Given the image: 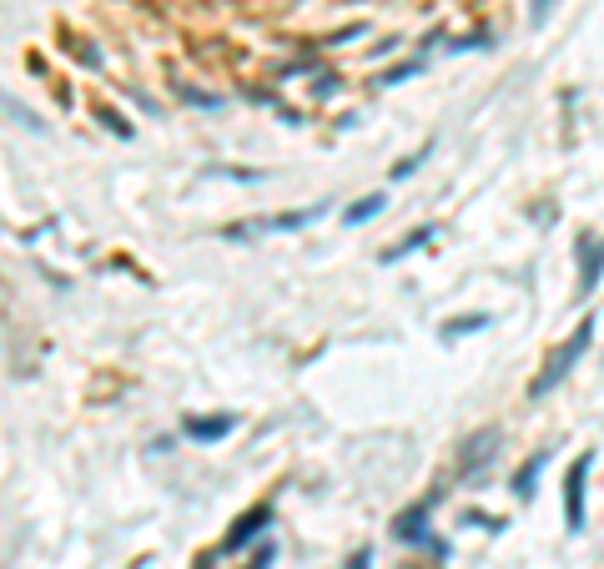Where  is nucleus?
Returning <instances> with one entry per match:
<instances>
[{
  "instance_id": "f257e3e1",
  "label": "nucleus",
  "mask_w": 604,
  "mask_h": 569,
  "mask_svg": "<svg viewBox=\"0 0 604 569\" xmlns=\"http://www.w3.org/2000/svg\"><path fill=\"white\" fill-rule=\"evenodd\" d=\"M590 343H594V323L584 318V323H579V328L565 338V343H559V348H554V353H549V363H544V373H539L534 384H529V398H544V394H549V388H559V384H565L569 373H575V363H579V358L590 353Z\"/></svg>"
},
{
  "instance_id": "f03ea898",
  "label": "nucleus",
  "mask_w": 604,
  "mask_h": 569,
  "mask_svg": "<svg viewBox=\"0 0 604 569\" xmlns=\"http://www.w3.org/2000/svg\"><path fill=\"white\" fill-rule=\"evenodd\" d=\"M317 217H328V202H313L307 213H277V217H252V222H237L227 227L222 238L227 242H242V238H267V232H302V227H313Z\"/></svg>"
},
{
  "instance_id": "7ed1b4c3",
  "label": "nucleus",
  "mask_w": 604,
  "mask_h": 569,
  "mask_svg": "<svg viewBox=\"0 0 604 569\" xmlns=\"http://www.w3.org/2000/svg\"><path fill=\"white\" fill-rule=\"evenodd\" d=\"M590 469H594V449H584L565 474V530L569 534L584 530V484H590Z\"/></svg>"
},
{
  "instance_id": "20e7f679",
  "label": "nucleus",
  "mask_w": 604,
  "mask_h": 569,
  "mask_svg": "<svg viewBox=\"0 0 604 569\" xmlns=\"http://www.w3.org/2000/svg\"><path fill=\"white\" fill-rule=\"evenodd\" d=\"M267 524H273V509H267V504H257V509H247V514H242V519H237V524H232V534H227V540H222V555H237V549H242V544H252V540H257V534H263Z\"/></svg>"
},
{
  "instance_id": "39448f33",
  "label": "nucleus",
  "mask_w": 604,
  "mask_h": 569,
  "mask_svg": "<svg viewBox=\"0 0 604 569\" xmlns=\"http://www.w3.org/2000/svg\"><path fill=\"white\" fill-rule=\"evenodd\" d=\"M237 428L232 413H197V419H186L182 434L192 438V444H217V438H227Z\"/></svg>"
},
{
  "instance_id": "423d86ee",
  "label": "nucleus",
  "mask_w": 604,
  "mask_h": 569,
  "mask_svg": "<svg viewBox=\"0 0 604 569\" xmlns=\"http://www.w3.org/2000/svg\"><path fill=\"white\" fill-rule=\"evenodd\" d=\"M604 278V238L579 242V292H594Z\"/></svg>"
},
{
  "instance_id": "0eeeda50",
  "label": "nucleus",
  "mask_w": 604,
  "mask_h": 569,
  "mask_svg": "<svg viewBox=\"0 0 604 569\" xmlns=\"http://www.w3.org/2000/svg\"><path fill=\"white\" fill-rule=\"evenodd\" d=\"M434 504H438V494H434V499H423V504H413V509H403V514L394 519L398 540H423V534H428V514H434Z\"/></svg>"
},
{
  "instance_id": "6e6552de",
  "label": "nucleus",
  "mask_w": 604,
  "mask_h": 569,
  "mask_svg": "<svg viewBox=\"0 0 604 569\" xmlns=\"http://www.w3.org/2000/svg\"><path fill=\"white\" fill-rule=\"evenodd\" d=\"M388 207V192H369L363 202H353L348 213H342V227H363V222H373V217Z\"/></svg>"
},
{
  "instance_id": "1a4fd4ad",
  "label": "nucleus",
  "mask_w": 604,
  "mask_h": 569,
  "mask_svg": "<svg viewBox=\"0 0 604 569\" xmlns=\"http://www.w3.org/2000/svg\"><path fill=\"white\" fill-rule=\"evenodd\" d=\"M544 463H549V449L529 453V459H524V469L514 474V494H519V499H534V479H539V469H544Z\"/></svg>"
},
{
  "instance_id": "9d476101",
  "label": "nucleus",
  "mask_w": 604,
  "mask_h": 569,
  "mask_svg": "<svg viewBox=\"0 0 604 569\" xmlns=\"http://www.w3.org/2000/svg\"><path fill=\"white\" fill-rule=\"evenodd\" d=\"M494 428H484V434H473L469 438V449H463V474H473V469H484V459L494 453Z\"/></svg>"
},
{
  "instance_id": "9b49d317",
  "label": "nucleus",
  "mask_w": 604,
  "mask_h": 569,
  "mask_svg": "<svg viewBox=\"0 0 604 569\" xmlns=\"http://www.w3.org/2000/svg\"><path fill=\"white\" fill-rule=\"evenodd\" d=\"M438 238V227H423V232H408L403 242H398L394 252H383V263H398V257H408V252H419V247H428V242Z\"/></svg>"
},
{
  "instance_id": "f8f14e48",
  "label": "nucleus",
  "mask_w": 604,
  "mask_h": 569,
  "mask_svg": "<svg viewBox=\"0 0 604 569\" xmlns=\"http://www.w3.org/2000/svg\"><path fill=\"white\" fill-rule=\"evenodd\" d=\"M177 101H186V107H202V111H217V107H222V96L192 92V86H177Z\"/></svg>"
},
{
  "instance_id": "ddd939ff",
  "label": "nucleus",
  "mask_w": 604,
  "mask_h": 569,
  "mask_svg": "<svg viewBox=\"0 0 604 569\" xmlns=\"http://www.w3.org/2000/svg\"><path fill=\"white\" fill-rule=\"evenodd\" d=\"M413 71H423V61H408V66L388 71V76H383V86H403V81H408V76H413Z\"/></svg>"
},
{
  "instance_id": "4468645a",
  "label": "nucleus",
  "mask_w": 604,
  "mask_h": 569,
  "mask_svg": "<svg viewBox=\"0 0 604 569\" xmlns=\"http://www.w3.org/2000/svg\"><path fill=\"white\" fill-rule=\"evenodd\" d=\"M273 559H277V549H273V544H263V549L247 559V569H273Z\"/></svg>"
},
{
  "instance_id": "2eb2a0df",
  "label": "nucleus",
  "mask_w": 604,
  "mask_h": 569,
  "mask_svg": "<svg viewBox=\"0 0 604 569\" xmlns=\"http://www.w3.org/2000/svg\"><path fill=\"white\" fill-rule=\"evenodd\" d=\"M348 569H373V549H369V544H363V549L348 559Z\"/></svg>"
},
{
  "instance_id": "dca6fc26",
  "label": "nucleus",
  "mask_w": 604,
  "mask_h": 569,
  "mask_svg": "<svg viewBox=\"0 0 604 569\" xmlns=\"http://www.w3.org/2000/svg\"><path fill=\"white\" fill-rule=\"evenodd\" d=\"M484 323H488V318H459V328H448V332H479Z\"/></svg>"
},
{
  "instance_id": "f3484780",
  "label": "nucleus",
  "mask_w": 604,
  "mask_h": 569,
  "mask_svg": "<svg viewBox=\"0 0 604 569\" xmlns=\"http://www.w3.org/2000/svg\"><path fill=\"white\" fill-rule=\"evenodd\" d=\"M549 5H554V0H534V11H529V21H534V26H539V21L549 15Z\"/></svg>"
}]
</instances>
